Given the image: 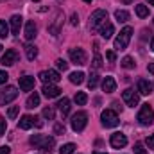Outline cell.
<instances>
[{"label": "cell", "instance_id": "d6a6232c", "mask_svg": "<svg viewBox=\"0 0 154 154\" xmlns=\"http://www.w3.org/2000/svg\"><path fill=\"white\" fill-rule=\"evenodd\" d=\"M18 111H20V106H11V108L7 109V116H9V118H16Z\"/></svg>", "mask_w": 154, "mask_h": 154}, {"label": "cell", "instance_id": "f546056e", "mask_svg": "<svg viewBox=\"0 0 154 154\" xmlns=\"http://www.w3.org/2000/svg\"><path fill=\"white\" fill-rule=\"evenodd\" d=\"M74 151H75V145L74 143H65L59 149V154H74Z\"/></svg>", "mask_w": 154, "mask_h": 154}, {"label": "cell", "instance_id": "74e56055", "mask_svg": "<svg viewBox=\"0 0 154 154\" xmlns=\"http://www.w3.org/2000/svg\"><path fill=\"white\" fill-rule=\"evenodd\" d=\"M106 57H108V61H109V63H115V59H116V56H115V52H113V50L106 52Z\"/></svg>", "mask_w": 154, "mask_h": 154}, {"label": "cell", "instance_id": "277c9868", "mask_svg": "<svg viewBox=\"0 0 154 154\" xmlns=\"http://www.w3.org/2000/svg\"><path fill=\"white\" fill-rule=\"evenodd\" d=\"M104 22H108V13L104 9H97L90 16V29H99Z\"/></svg>", "mask_w": 154, "mask_h": 154}, {"label": "cell", "instance_id": "7dc6e473", "mask_svg": "<svg viewBox=\"0 0 154 154\" xmlns=\"http://www.w3.org/2000/svg\"><path fill=\"white\" fill-rule=\"evenodd\" d=\"M122 2H124V4H131L133 0H122Z\"/></svg>", "mask_w": 154, "mask_h": 154}, {"label": "cell", "instance_id": "4dcf8cb0", "mask_svg": "<svg viewBox=\"0 0 154 154\" xmlns=\"http://www.w3.org/2000/svg\"><path fill=\"white\" fill-rule=\"evenodd\" d=\"M7 36H9V25L4 20H0V38H7Z\"/></svg>", "mask_w": 154, "mask_h": 154}, {"label": "cell", "instance_id": "52a82bcc", "mask_svg": "<svg viewBox=\"0 0 154 154\" xmlns=\"http://www.w3.org/2000/svg\"><path fill=\"white\" fill-rule=\"evenodd\" d=\"M122 99H124V102H125L129 108H134V106H138V102H140V95H138V91H134L133 88L124 90V91H122Z\"/></svg>", "mask_w": 154, "mask_h": 154}, {"label": "cell", "instance_id": "ffe728a7", "mask_svg": "<svg viewBox=\"0 0 154 154\" xmlns=\"http://www.w3.org/2000/svg\"><path fill=\"white\" fill-rule=\"evenodd\" d=\"M102 90H104L106 93H113L116 90V81L113 77H104V81H102Z\"/></svg>", "mask_w": 154, "mask_h": 154}, {"label": "cell", "instance_id": "9a60e30c", "mask_svg": "<svg viewBox=\"0 0 154 154\" xmlns=\"http://www.w3.org/2000/svg\"><path fill=\"white\" fill-rule=\"evenodd\" d=\"M22 20H23V18H22L20 14H13V16H11V20H9V29H11L13 34H20Z\"/></svg>", "mask_w": 154, "mask_h": 154}, {"label": "cell", "instance_id": "f6af8a7d", "mask_svg": "<svg viewBox=\"0 0 154 154\" xmlns=\"http://www.w3.org/2000/svg\"><path fill=\"white\" fill-rule=\"evenodd\" d=\"M147 70H149V72H151V74L154 75V63H151V65L147 66Z\"/></svg>", "mask_w": 154, "mask_h": 154}, {"label": "cell", "instance_id": "7c38bea8", "mask_svg": "<svg viewBox=\"0 0 154 154\" xmlns=\"http://www.w3.org/2000/svg\"><path fill=\"white\" fill-rule=\"evenodd\" d=\"M16 59H18V52H16V50H13V48H9V50H5V54L2 56L0 63H2L4 66H11V65H14V63H16Z\"/></svg>", "mask_w": 154, "mask_h": 154}, {"label": "cell", "instance_id": "ab89813d", "mask_svg": "<svg viewBox=\"0 0 154 154\" xmlns=\"http://www.w3.org/2000/svg\"><path fill=\"white\" fill-rule=\"evenodd\" d=\"M147 145H149V149L154 151V134H149L147 136Z\"/></svg>", "mask_w": 154, "mask_h": 154}, {"label": "cell", "instance_id": "d4e9b609", "mask_svg": "<svg viewBox=\"0 0 154 154\" xmlns=\"http://www.w3.org/2000/svg\"><path fill=\"white\" fill-rule=\"evenodd\" d=\"M74 100H75L77 106H84V104L88 102V95H86L84 91H77L75 97H74Z\"/></svg>", "mask_w": 154, "mask_h": 154}, {"label": "cell", "instance_id": "9c48e42d", "mask_svg": "<svg viewBox=\"0 0 154 154\" xmlns=\"http://www.w3.org/2000/svg\"><path fill=\"white\" fill-rule=\"evenodd\" d=\"M18 97V90L14 86H7L5 90L0 91V104H9L11 100H14Z\"/></svg>", "mask_w": 154, "mask_h": 154}, {"label": "cell", "instance_id": "2e32d148", "mask_svg": "<svg viewBox=\"0 0 154 154\" xmlns=\"http://www.w3.org/2000/svg\"><path fill=\"white\" fill-rule=\"evenodd\" d=\"M99 32H100V36L104 39H109L113 36V32H115V27H113V23H109V22H104L100 27H99Z\"/></svg>", "mask_w": 154, "mask_h": 154}, {"label": "cell", "instance_id": "3957f363", "mask_svg": "<svg viewBox=\"0 0 154 154\" xmlns=\"http://www.w3.org/2000/svg\"><path fill=\"white\" fill-rule=\"evenodd\" d=\"M136 120H138L142 125H151V124L154 122V111H152V108H151L149 104H143V106L140 108V111H138Z\"/></svg>", "mask_w": 154, "mask_h": 154}, {"label": "cell", "instance_id": "4fadbf2b", "mask_svg": "<svg viewBox=\"0 0 154 154\" xmlns=\"http://www.w3.org/2000/svg\"><path fill=\"white\" fill-rule=\"evenodd\" d=\"M43 95L47 97V99H56V97H59V93H61V90L56 86V84H43Z\"/></svg>", "mask_w": 154, "mask_h": 154}, {"label": "cell", "instance_id": "7a4b0ae2", "mask_svg": "<svg viewBox=\"0 0 154 154\" xmlns=\"http://www.w3.org/2000/svg\"><path fill=\"white\" fill-rule=\"evenodd\" d=\"M131 36H133V29L131 27H124L120 31V34L115 38V48L116 50H125L129 41H131Z\"/></svg>", "mask_w": 154, "mask_h": 154}, {"label": "cell", "instance_id": "f907efd6", "mask_svg": "<svg viewBox=\"0 0 154 154\" xmlns=\"http://www.w3.org/2000/svg\"><path fill=\"white\" fill-rule=\"evenodd\" d=\"M2 48H4V47H2V45H0V52H2Z\"/></svg>", "mask_w": 154, "mask_h": 154}, {"label": "cell", "instance_id": "5bb4252c", "mask_svg": "<svg viewBox=\"0 0 154 154\" xmlns=\"http://www.w3.org/2000/svg\"><path fill=\"white\" fill-rule=\"evenodd\" d=\"M36 34H38V27H36V23H34V22H27V23H25V31H23L25 39L31 41V39L36 38Z\"/></svg>", "mask_w": 154, "mask_h": 154}, {"label": "cell", "instance_id": "4316f807", "mask_svg": "<svg viewBox=\"0 0 154 154\" xmlns=\"http://www.w3.org/2000/svg\"><path fill=\"white\" fill-rule=\"evenodd\" d=\"M136 14H138L140 18H147V16H149V7L143 5V4H138V5H136Z\"/></svg>", "mask_w": 154, "mask_h": 154}, {"label": "cell", "instance_id": "8992f818", "mask_svg": "<svg viewBox=\"0 0 154 154\" xmlns=\"http://www.w3.org/2000/svg\"><path fill=\"white\" fill-rule=\"evenodd\" d=\"M86 124H88V115L84 111H77L75 115L72 116V129L75 133H81L86 127Z\"/></svg>", "mask_w": 154, "mask_h": 154}, {"label": "cell", "instance_id": "6da1fadb", "mask_svg": "<svg viewBox=\"0 0 154 154\" xmlns=\"http://www.w3.org/2000/svg\"><path fill=\"white\" fill-rule=\"evenodd\" d=\"M29 142H31V145L38 147V149L45 151V152H52V149L56 145V140L52 136H43V134H32Z\"/></svg>", "mask_w": 154, "mask_h": 154}, {"label": "cell", "instance_id": "44dd1931", "mask_svg": "<svg viewBox=\"0 0 154 154\" xmlns=\"http://www.w3.org/2000/svg\"><path fill=\"white\" fill-rule=\"evenodd\" d=\"M57 108H59V111H61V115L66 116L70 113V99H66V97H63L59 102H57Z\"/></svg>", "mask_w": 154, "mask_h": 154}, {"label": "cell", "instance_id": "7bdbcfd3", "mask_svg": "<svg viewBox=\"0 0 154 154\" xmlns=\"http://www.w3.org/2000/svg\"><path fill=\"white\" fill-rule=\"evenodd\" d=\"M34 125H36V127H43V122H41V118L34 116Z\"/></svg>", "mask_w": 154, "mask_h": 154}, {"label": "cell", "instance_id": "e0dca14e", "mask_svg": "<svg viewBox=\"0 0 154 154\" xmlns=\"http://www.w3.org/2000/svg\"><path fill=\"white\" fill-rule=\"evenodd\" d=\"M34 77L31 75H23L20 77V90H23V91H31L32 88H34Z\"/></svg>", "mask_w": 154, "mask_h": 154}, {"label": "cell", "instance_id": "836d02e7", "mask_svg": "<svg viewBox=\"0 0 154 154\" xmlns=\"http://www.w3.org/2000/svg\"><path fill=\"white\" fill-rule=\"evenodd\" d=\"M91 66H93L95 70H99V68L102 66V57H100L99 54H95V57H93V63H91Z\"/></svg>", "mask_w": 154, "mask_h": 154}, {"label": "cell", "instance_id": "7402d4cb", "mask_svg": "<svg viewBox=\"0 0 154 154\" xmlns=\"http://www.w3.org/2000/svg\"><path fill=\"white\" fill-rule=\"evenodd\" d=\"M25 56H27L29 61H34V59L38 57V47H34V45H25Z\"/></svg>", "mask_w": 154, "mask_h": 154}, {"label": "cell", "instance_id": "b9f144b4", "mask_svg": "<svg viewBox=\"0 0 154 154\" xmlns=\"http://www.w3.org/2000/svg\"><path fill=\"white\" fill-rule=\"evenodd\" d=\"M70 22H72V25H79V16H77L75 13L72 14V18H70Z\"/></svg>", "mask_w": 154, "mask_h": 154}, {"label": "cell", "instance_id": "ba28073f", "mask_svg": "<svg viewBox=\"0 0 154 154\" xmlns=\"http://www.w3.org/2000/svg\"><path fill=\"white\" fill-rule=\"evenodd\" d=\"M39 79L45 82V84H56V82H59V72L57 70H43V72H39Z\"/></svg>", "mask_w": 154, "mask_h": 154}, {"label": "cell", "instance_id": "83f0119b", "mask_svg": "<svg viewBox=\"0 0 154 154\" xmlns=\"http://www.w3.org/2000/svg\"><path fill=\"white\" fill-rule=\"evenodd\" d=\"M120 65H122L124 68H127V70H131V68H134V65H136V63H134V59H133V57H129V56H125V57L122 59V63H120Z\"/></svg>", "mask_w": 154, "mask_h": 154}, {"label": "cell", "instance_id": "f5cc1de1", "mask_svg": "<svg viewBox=\"0 0 154 154\" xmlns=\"http://www.w3.org/2000/svg\"><path fill=\"white\" fill-rule=\"evenodd\" d=\"M32 2H39V0H32Z\"/></svg>", "mask_w": 154, "mask_h": 154}, {"label": "cell", "instance_id": "5b68a950", "mask_svg": "<svg viewBox=\"0 0 154 154\" xmlns=\"http://www.w3.org/2000/svg\"><path fill=\"white\" fill-rule=\"evenodd\" d=\"M100 120H102V125L104 127H116L118 125V115H116L113 109H104L102 115H100Z\"/></svg>", "mask_w": 154, "mask_h": 154}, {"label": "cell", "instance_id": "cb8c5ba5", "mask_svg": "<svg viewBox=\"0 0 154 154\" xmlns=\"http://www.w3.org/2000/svg\"><path fill=\"white\" fill-rule=\"evenodd\" d=\"M115 18L118 23H124V22H127L129 20V13L127 11H124V9H118V11H115Z\"/></svg>", "mask_w": 154, "mask_h": 154}, {"label": "cell", "instance_id": "e575fe53", "mask_svg": "<svg viewBox=\"0 0 154 154\" xmlns=\"http://www.w3.org/2000/svg\"><path fill=\"white\" fill-rule=\"evenodd\" d=\"M56 66H57L59 70H63V72L68 70V63H66L65 59H57V61H56Z\"/></svg>", "mask_w": 154, "mask_h": 154}, {"label": "cell", "instance_id": "c3c4849f", "mask_svg": "<svg viewBox=\"0 0 154 154\" xmlns=\"http://www.w3.org/2000/svg\"><path fill=\"white\" fill-rule=\"evenodd\" d=\"M149 2V5H154V0H147Z\"/></svg>", "mask_w": 154, "mask_h": 154}, {"label": "cell", "instance_id": "f1b7e54d", "mask_svg": "<svg viewBox=\"0 0 154 154\" xmlns=\"http://www.w3.org/2000/svg\"><path fill=\"white\" fill-rule=\"evenodd\" d=\"M97 84H99V74H91L90 75V79H88V88L90 90H93V88H97Z\"/></svg>", "mask_w": 154, "mask_h": 154}, {"label": "cell", "instance_id": "1f68e13d", "mask_svg": "<svg viewBox=\"0 0 154 154\" xmlns=\"http://www.w3.org/2000/svg\"><path fill=\"white\" fill-rule=\"evenodd\" d=\"M43 116H45L47 120H54V108H52V106L45 108V109H43Z\"/></svg>", "mask_w": 154, "mask_h": 154}, {"label": "cell", "instance_id": "30bf717a", "mask_svg": "<svg viewBox=\"0 0 154 154\" xmlns=\"http://www.w3.org/2000/svg\"><path fill=\"white\" fill-rule=\"evenodd\" d=\"M68 56H70V59H72V63H75V65H86V52L82 50V48H70L68 50Z\"/></svg>", "mask_w": 154, "mask_h": 154}, {"label": "cell", "instance_id": "ac0fdd59", "mask_svg": "<svg viewBox=\"0 0 154 154\" xmlns=\"http://www.w3.org/2000/svg\"><path fill=\"white\" fill-rule=\"evenodd\" d=\"M138 93L140 95H151L152 93V84L147 79H140L138 81Z\"/></svg>", "mask_w": 154, "mask_h": 154}, {"label": "cell", "instance_id": "d6986e66", "mask_svg": "<svg viewBox=\"0 0 154 154\" xmlns=\"http://www.w3.org/2000/svg\"><path fill=\"white\" fill-rule=\"evenodd\" d=\"M32 125H34V116H31V115H23L22 118H20V122H18V127L23 129V131L31 129Z\"/></svg>", "mask_w": 154, "mask_h": 154}, {"label": "cell", "instance_id": "ee69618b", "mask_svg": "<svg viewBox=\"0 0 154 154\" xmlns=\"http://www.w3.org/2000/svg\"><path fill=\"white\" fill-rule=\"evenodd\" d=\"M9 151H11V149H9L7 145H4V147H0V154H9Z\"/></svg>", "mask_w": 154, "mask_h": 154}, {"label": "cell", "instance_id": "f35d334b", "mask_svg": "<svg viewBox=\"0 0 154 154\" xmlns=\"http://www.w3.org/2000/svg\"><path fill=\"white\" fill-rule=\"evenodd\" d=\"M7 79H9V75H7V72H0V84H5L7 82Z\"/></svg>", "mask_w": 154, "mask_h": 154}, {"label": "cell", "instance_id": "484cf974", "mask_svg": "<svg viewBox=\"0 0 154 154\" xmlns=\"http://www.w3.org/2000/svg\"><path fill=\"white\" fill-rule=\"evenodd\" d=\"M82 81H84V74H82V72H74V74H70V82H72V84H82Z\"/></svg>", "mask_w": 154, "mask_h": 154}, {"label": "cell", "instance_id": "603a6c76", "mask_svg": "<svg viewBox=\"0 0 154 154\" xmlns=\"http://www.w3.org/2000/svg\"><path fill=\"white\" fill-rule=\"evenodd\" d=\"M25 104H27V108H29V109L38 108V106H39V95L34 91L32 95H29V99H27V102H25Z\"/></svg>", "mask_w": 154, "mask_h": 154}, {"label": "cell", "instance_id": "60d3db41", "mask_svg": "<svg viewBox=\"0 0 154 154\" xmlns=\"http://www.w3.org/2000/svg\"><path fill=\"white\" fill-rule=\"evenodd\" d=\"M4 134H5V120L0 118V136H4Z\"/></svg>", "mask_w": 154, "mask_h": 154}, {"label": "cell", "instance_id": "8fae6325", "mask_svg": "<svg viewBox=\"0 0 154 154\" xmlns=\"http://www.w3.org/2000/svg\"><path fill=\"white\" fill-rule=\"evenodd\" d=\"M109 143H111V147H115V149H122V147L127 145V136L122 134V133H113Z\"/></svg>", "mask_w": 154, "mask_h": 154}, {"label": "cell", "instance_id": "bcb514c9", "mask_svg": "<svg viewBox=\"0 0 154 154\" xmlns=\"http://www.w3.org/2000/svg\"><path fill=\"white\" fill-rule=\"evenodd\" d=\"M151 50H152V52H154V38L151 39Z\"/></svg>", "mask_w": 154, "mask_h": 154}, {"label": "cell", "instance_id": "d590c367", "mask_svg": "<svg viewBox=\"0 0 154 154\" xmlns=\"http://www.w3.org/2000/svg\"><path fill=\"white\" fill-rule=\"evenodd\" d=\"M54 133L56 134H65V124H56L54 125Z\"/></svg>", "mask_w": 154, "mask_h": 154}, {"label": "cell", "instance_id": "681fc988", "mask_svg": "<svg viewBox=\"0 0 154 154\" xmlns=\"http://www.w3.org/2000/svg\"><path fill=\"white\" fill-rule=\"evenodd\" d=\"M93 154H106V152H93Z\"/></svg>", "mask_w": 154, "mask_h": 154}, {"label": "cell", "instance_id": "8d00e7d4", "mask_svg": "<svg viewBox=\"0 0 154 154\" xmlns=\"http://www.w3.org/2000/svg\"><path fill=\"white\" fill-rule=\"evenodd\" d=\"M134 154H147V151L143 149L142 143H134Z\"/></svg>", "mask_w": 154, "mask_h": 154}, {"label": "cell", "instance_id": "db71d44e", "mask_svg": "<svg viewBox=\"0 0 154 154\" xmlns=\"http://www.w3.org/2000/svg\"><path fill=\"white\" fill-rule=\"evenodd\" d=\"M0 2H4V0H0Z\"/></svg>", "mask_w": 154, "mask_h": 154}, {"label": "cell", "instance_id": "816d5d0a", "mask_svg": "<svg viewBox=\"0 0 154 154\" xmlns=\"http://www.w3.org/2000/svg\"><path fill=\"white\" fill-rule=\"evenodd\" d=\"M84 2H91V0H84Z\"/></svg>", "mask_w": 154, "mask_h": 154}]
</instances>
